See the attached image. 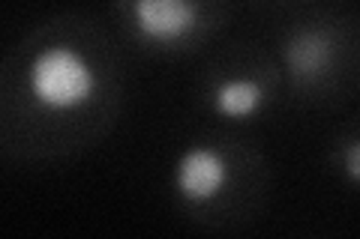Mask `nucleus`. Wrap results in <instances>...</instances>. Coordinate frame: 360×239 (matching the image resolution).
Returning a JSON list of instances; mask_svg holds the SVG:
<instances>
[{
  "mask_svg": "<svg viewBox=\"0 0 360 239\" xmlns=\"http://www.w3.org/2000/svg\"><path fill=\"white\" fill-rule=\"evenodd\" d=\"M30 96L49 111H75L94 96V69L75 48L54 45L30 60Z\"/></svg>",
  "mask_w": 360,
  "mask_h": 239,
  "instance_id": "f257e3e1",
  "label": "nucleus"
},
{
  "mask_svg": "<svg viewBox=\"0 0 360 239\" xmlns=\"http://www.w3.org/2000/svg\"><path fill=\"white\" fill-rule=\"evenodd\" d=\"M225 183H229V165H225L222 153L210 150V146H189L177 158L174 189L193 207L213 200L225 189Z\"/></svg>",
  "mask_w": 360,
  "mask_h": 239,
  "instance_id": "f03ea898",
  "label": "nucleus"
},
{
  "mask_svg": "<svg viewBox=\"0 0 360 239\" xmlns=\"http://www.w3.org/2000/svg\"><path fill=\"white\" fill-rule=\"evenodd\" d=\"M132 25L141 39L172 45L195 25V6L189 0H132Z\"/></svg>",
  "mask_w": 360,
  "mask_h": 239,
  "instance_id": "7ed1b4c3",
  "label": "nucleus"
},
{
  "mask_svg": "<svg viewBox=\"0 0 360 239\" xmlns=\"http://www.w3.org/2000/svg\"><path fill=\"white\" fill-rule=\"evenodd\" d=\"M285 66H288V75L295 81H312L319 78L321 69L328 66L330 60V42L321 36V33H297L295 39L285 45Z\"/></svg>",
  "mask_w": 360,
  "mask_h": 239,
  "instance_id": "20e7f679",
  "label": "nucleus"
},
{
  "mask_svg": "<svg viewBox=\"0 0 360 239\" xmlns=\"http://www.w3.org/2000/svg\"><path fill=\"white\" fill-rule=\"evenodd\" d=\"M264 102V87L252 81V78H229L217 87L213 93V108L229 120H246L262 108Z\"/></svg>",
  "mask_w": 360,
  "mask_h": 239,
  "instance_id": "39448f33",
  "label": "nucleus"
},
{
  "mask_svg": "<svg viewBox=\"0 0 360 239\" xmlns=\"http://www.w3.org/2000/svg\"><path fill=\"white\" fill-rule=\"evenodd\" d=\"M345 174L354 179V183H360V144H352L345 150Z\"/></svg>",
  "mask_w": 360,
  "mask_h": 239,
  "instance_id": "423d86ee",
  "label": "nucleus"
}]
</instances>
